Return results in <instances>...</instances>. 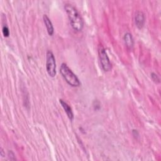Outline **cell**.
<instances>
[{
  "label": "cell",
  "mask_w": 161,
  "mask_h": 161,
  "mask_svg": "<svg viewBox=\"0 0 161 161\" xmlns=\"http://www.w3.org/2000/svg\"><path fill=\"white\" fill-rule=\"evenodd\" d=\"M60 73L64 80L72 87H79L80 82L77 75L72 71V70L65 63H62L60 67Z\"/></svg>",
  "instance_id": "7a4b0ae2"
},
{
  "label": "cell",
  "mask_w": 161,
  "mask_h": 161,
  "mask_svg": "<svg viewBox=\"0 0 161 161\" xmlns=\"http://www.w3.org/2000/svg\"><path fill=\"white\" fill-rule=\"evenodd\" d=\"M2 32L3 34L4 35V37H8L9 35V28L6 25H4L3 26L2 28Z\"/></svg>",
  "instance_id": "9c48e42d"
},
{
  "label": "cell",
  "mask_w": 161,
  "mask_h": 161,
  "mask_svg": "<svg viewBox=\"0 0 161 161\" xmlns=\"http://www.w3.org/2000/svg\"><path fill=\"white\" fill-rule=\"evenodd\" d=\"M123 40L125 45L129 49H131L134 45V41L133 36L130 33H126L123 36Z\"/></svg>",
  "instance_id": "ba28073f"
},
{
  "label": "cell",
  "mask_w": 161,
  "mask_h": 161,
  "mask_svg": "<svg viewBox=\"0 0 161 161\" xmlns=\"http://www.w3.org/2000/svg\"><path fill=\"white\" fill-rule=\"evenodd\" d=\"M150 75H151L152 79L155 82L158 83V82H160V79H159L158 76L155 73L152 72V73L150 74Z\"/></svg>",
  "instance_id": "30bf717a"
},
{
  "label": "cell",
  "mask_w": 161,
  "mask_h": 161,
  "mask_svg": "<svg viewBox=\"0 0 161 161\" xmlns=\"http://www.w3.org/2000/svg\"><path fill=\"white\" fill-rule=\"evenodd\" d=\"M46 69L48 74L53 77L56 75V62L52 51L48 50L46 53Z\"/></svg>",
  "instance_id": "3957f363"
},
{
  "label": "cell",
  "mask_w": 161,
  "mask_h": 161,
  "mask_svg": "<svg viewBox=\"0 0 161 161\" xmlns=\"http://www.w3.org/2000/svg\"><path fill=\"white\" fill-rule=\"evenodd\" d=\"M98 53H99V60H100V64H101L102 69L106 72L111 70V67H112L109 58L107 55V53L106 52V50L103 46L99 47Z\"/></svg>",
  "instance_id": "277c9868"
},
{
  "label": "cell",
  "mask_w": 161,
  "mask_h": 161,
  "mask_svg": "<svg viewBox=\"0 0 161 161\" xmlns=\"http://www.w3.org/2000/svg\"><path fill=\"white\" fill-rule=\"evenodd\" d=\"M43 22L45 25V26L47 28V30L48 35L50 36H52L53 34V32H54V29H53V26L52 23V21H50V19L48 17V16L46 14L43 15Z\"/></svg>",
  "instance_id": "52a82bcc"
},
{
  "label": "cell",
  "mask_w": 161,
  "mask_h": 161,
  "mask_svg": "<svg viewBox=\"0 0 161 161\" xmlns=\"http://www.w3.org/2000/svg\"><path fill=\"white\" fill-rule=\"evenodd\" d=\"M64 9L67 14L72 28L77 31H81L84 27V21L75 8L72 4L67 3L64 6Z\"/></svg>",
  "instance_id": "6da1fadb"
},
{
  "label": "cell",
  "mask_w": 161,
  "mask_h": 161,
  "mask_svg": "<svg viewBox=\"0 0 161 161\" xmlns=\"http://www.w3.org/2000/svg\"><path fill=\"white\" fill-rule=\"evenodd\" d=\"M145 14L141 11H137L135 14V23L138 28H142L145 24Z\"/></svg>",
  "instance_id": "5b68a950"
},
{
  "label": "cell",
  "mask_w": 161,
  "mask_h": 161,
  "mask_svg": "<svg viewBox=\"0 0 161 161\" xmlns=\"http://www.w3.org/2000/svg\"><path fill=\"white\" fill-rule=\"evenodd\" d=\"M59 102H60V104L62 105V108H64V109L65 112L66 113L70 121H72L74 119V114H73V112H72V109L70 107V106L65 101H64L62 99H59Z\"/></svg>",
  "instance_id": "8992f818"
}]
</instances>
